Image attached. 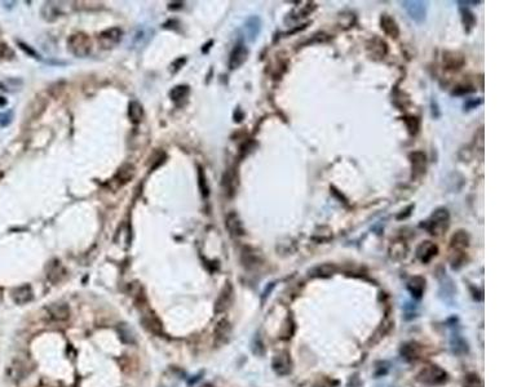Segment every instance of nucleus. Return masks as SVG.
Returning <instances> with one entry per match:
<instances>
[{
  "instance_id": "obj_1",
  "label": "nucleus",
  "mask_w": 517,
  "mask_h": 387,
  "mask_svg": "<svg viewBox=\"0 0 517 387\" xmlns=\"http://www.w3.org/2000/svg\"><path fill=\"white\" fill-rule=\"evenodd\" d=\"M68 48L75 57L84 58L92 52V40L86 32H75L68 39Z\"/></svg>"
},
{
  "instance_id": "obj_2",
  "label": "nucleus",
  "mask_w": 517,
  "mask_h": 387,
  "mask_svg": "<svg viewBox=\"0 0 517 387\" xmlns=\"http://www.w3.org/2000/svg\"><path fill=\"white\" fill-rule=\"evenodd\" d=\"M450 222V214L449 210L446 208H437L434 212L431 214V217L428 218V221H426L424 223H422L423 227H426L428 231L432 234V235H439L442 234L443 230L447 229Z\"/></svg>"
},
{
  "instance_id": "obj_3",
  "label": "nucleus",
  "mask_w": 517,
  "mask_h": 387,
  "mask_svg": "<svg viewBox=\"0 0 517 387\" xmlns=\"http://www.w3.org/2000/svg\"><path fill=\"white\" fill-rule=\"evenodd\" d=\"M417 380L420 384L428 385V386H438V385L445 384L446 380H447V373L438 365L431 364L424 367L418 373Z\"/></svg>"
},
{
  "instance_id": "obj_4",
  "label": "nucleus",
  "mask_w": 517,
  "mask_h": 387,
  "mask_svg": "<svg viewBox=\"0 0 517 387\" xmlns=\"http://www.w3.org/2000/svg\"><path fill=\"white\" fill-rule=\"evenodd\" d=\"M122 36L123 31L120 27H110V29L103 30V31L98 34L97 42H98V44H100L102 49H110L119 44L120 40H122Z\"/></svg>"
},
{
  "instance_id": "obj_5",
  "label": "nucleus",
  "mask_w": 517,
  "mask_h": 387,
  "mask_svg": "<svg viewBox=\"0 0 517 387\" xmlns=\"http://www.w3.org/2000/svg\"><path fill=\"white\" fill-rule=\"evenodd\" d=\"M406 12L409 16L418 23H422L426 19L427 16V3L426 1H418V0H411V1H402Z\"/></svg>"
},
{
  "instance_id": "obj_6",
  "label": "nucleus",
  "mask_w": 517,
  "mask_h": 387,
  "mask_svg": "<svg viewBox=\"0 0 517 387\" xmlns=\"http://www.w3.org/2000/svg\"><path fill=\"white\" fill-rule=\"evenodd\" d=\"M153 36V30L148 26H140L139 29L136 30L135 34L131 39V48L133 49H141L144 48Z\"/></svg>"
},
{
  "instance_id": "obj_7",
  "label": "nucleus",
  "mask_w": 517,
  "mask_h": 387,
  "mask_svg": "<svg viewBox=\"0 0 517 387\" xmlns=\"http://www.w3.org/2000/svg\"><path fill=\"white\" fill-rule=\"evenodd\" d=\"M438 253V247L432 242H422L417 248V257L423 263H428L433 257H436Z\"/></svg>"
},
{
  "instance_id": "obj_8",
  "label": "nucleus",
  "mask_w": 517,
  "mask_h": 387,
  "mask_svg": "<svg viewBox=\"0 0 517 387\" xmlns=\"http://www.w3.org/2000/svg\"><path fill=\"white\" fill-rule=\"evenodd\" d=\"M249 57V49L246 48L245 44H237L230 53L229 67L230 70H236L241 67Z\"/></svg>"
},
{
  "instance_id": "obj_9",
  "label": "nucleus",
  "mask_w": 517,
  "mask_h": 387,
  "mask_svg": "<svg viewBox=\"0 0 517 387\" xmlns=\"http://www.w3.org/2000/svg\"><path fill=\"white\" fill-rule=\"evenodd\" d=\"M233 301V287L230 283H226L225 287L223 288L221 293L217 297L216 303H215V313L221 314L224 313Z\"/></svg>"
},
{
  "instance_id": "obj_10",
  "label": "nucleus",
  "mask_w": 517,
  "mask_h": 387,
  "mask_svg": "<svg viewBox=\"0 0 517 387\" xmlns=\"http://www.w3.org/2000/svg\"><path fill=\"white\" fill-rule=\"evenodd\" d=\"M47 313L55 322H66L70 318V309L65 303H51L47 307Z\"/></svg>"
},
{
  "instance_id": "obj_11",
  "label": "nucleus",
  "mask_w": 517,
  "mask_h": 387,
  "mask_svg": "<svg viewBox=\"0 0 517 387\" xmlns=\"http://www.w3.org/2000/svg\"><path fill=\"white\" fill-rule=\"evenodd\" d=\"M271 365H273V369H274L275 373L279 374V376H286V374H288L291 372V365H292L290 355H288L287 352H282V354L275 355Z\"/></svg>"
},
{
  "instance_id": "obj_12",
  "label": "nucleus",
  "mask_w": 517,
  "mask_h": 387,
  "mask_svg": "<svg viewBox=\"0 0 517 387\" xmlns=\"http://www.w3.org/2000/svg\"><path fill=\"white\" fill-rule=\"evenodd\" d=\"M367 51L374 58H384L388 53L387 43L383 39L375 36L367 42Z\"/></svg>"
},
{
  "instance_id": "obj_13",
  "label": "nucleus",
  "mask_w": 517,
  "mask_h": 387,
  "mask_svg": "<svg viewBox=\"0 0 517 387\" xmlns=\"http://www.w3.org/2000/svg\"><path fill=\"white\" fill-rule=\"evenodd\" d=\"M230 333H232L230 322L226 319L220 320L216 324V326H215V343L217 346L226 343L230 337Z\"/></svg>"
},
{
  "instance_id": "obj_14",
  "label": "nucleus",
  "mask_w": 517,
  "mask_h": 387,
  "mask_svg": "<svg viewBox=\"0 0 517 387\" xmlns=\"http://www.w3.org/2000/svg\"><path fill=\"white\" fill-rule=\"evenodd\" d=\"M245 31L250 42H255L261 31V19L258 16H251L245 22Z\"/></svg>"
},
{
  "instance_id": "obj_15",
  "label": "nucleus",
  "mask_w": 517,
  "mask_h": 387,
  "mask_svg": "<svg viewBox=\"0 0 517 387\" xmlns=\"http://www.w3.org/2000/svg\"><path fill=\"white\" fill-rule=\"evenodd\" d=\"M225 226L232 236L245 235V227H243V223H242V221L239 219V217L237 216L236 213H229V214L226 216Z\"/></svg>"
},
{
  "instance_id": "obj_16",
  "label": "nucleus",
  "mask_w": 517,
  "mask_h": 387,
  "mask_svg": "<svg viewBox=\"0 0 517 387\" xmlns=\"http://www.w3.org/2000/svg\"><path fill=\"white\" fill-rule=\"evenodd\" d=\"M410 161L413 165V176L419 177L426 172L427 156L423 151H414L410 154Z\"/></svg>"
},
{
  "instance_id": "obj_17",
  "label": "nucleus",
  "mask_w": 517,
  "mask_h": 387,
  "mask_svg": "<svg viewBox=\"0 0 517 387\" xmlns=\"http://www.w3.org/2000/svg\"><path fill=\"white\" fill-rule=\"evenodd\" d=\"M32 297H34V293H32V289L29 284L21 285V287L13 289L12 292V298L17 305H26L32 300Z\"/></svg>"
},
{
  "instance_id": "obj_18",
  "label": "nucleus",
  "mask_w": 517,
  "mask_h": 387,
  "mask_svg": "<svg viewBox=\"0 0 517 387\" xmlns=\"http://www.w3.org/2000/svg\"><path fill=\"white\" fill-rule=\"evenodd\" d=\"M380 25L383 31L387 34L388 36H391L393 39H397L400 36V27H398L396 19L393 18L389 14H383L380 18Z\"/></svg>"
},
{
  "instance_id": "obj_19",
  "label": "nucleus",
  "mask_w": 517,
  "mask_h": 387,
  "mask_svg": "<svg viewBox=\"0 0 517 387\" xmlns=\"http://www.w3.org/2000/svg\"><path fill=\"white\" fill-rule=\"evenodd\" d=\"M142 322L146 329L155 334H162L163 333V324L159 320V318L154 313H146L142 316Z\"/></svg>"
},
{
  "instance_id": "obj_20",
  "label": "nucleus",
  "mask_w": 517,
  "mask_h": 387,
  "mask_svg": "<svg viewBox=\"0 0 517 387\" xmlns=\"http://www.w3.org/2000/svg\"><path fill=\"white\" fill-rule=\"evenodd\" d=\"M407 289L410 290L411 296L415 297V298H420L423 296L424 289H426V280L422 276L411 277L407 283Z\"/></svg>"
},
{
  "instance_id": "obj_21",
  "label": "nucleus",
  "mask_w": 517,
  "mask_h": 387,
  "mask_svg": "<svg viewBox=\"0 0 517 387\" xmlns=\"http://www.w3.org/2000/svg\"><path fill=\"white\" fill-rule=\"evenodd\" d=\"M401 354H402V358H405L406 360H417V359L420 358L422 347H420L418 343H415V342H409V343H405V345L402 346Z\"/></svg>"
},
{
  "instance_id": "obj_22",
  "label": "nucleus",
  "mask_w": 517,
  "mask_h": 387,
  "mask_svg": "<svg viewBox=\"0 0 517 387\" xmlns=\"http://www.w3.org/2000/svg\"><path fill=\"white\" fill-rule=\"evenodd\" d=\"M443 62L447 66V68L459 70L464 64V57L458 52H446L443 55Z\"/></svg>"
},
{
  "instance_id": "obj_23",
  "label": "nucleus",
  "mask_w": 517,
  "mask_h": 387,
  "mask_svg": "<svg viewBox=\"0 0 517 387\" xmlns=\"http://www.w3.org/2000/svg\"><path fill=\"white\" fill-rule=\"evenodd\" d=\"M136 169L132 164H124L123 167L119 168L118 173L115 174V180L119 182L120 185L127 184L128 181L132 180L135 177Z\"/></svg>"
},
{
  "instance_id": "obj_24",
  "label": "nucleus",
  "mask_w": 517,
  "mask_h": 387,
  "mask_svg": "<svg viewBox=\"0 0 517 387\" xmlns=\"http://www.w3.org/2000/svg\"><path fill=\"white\" fill-rule=\"evenodd\" d=\"M128 116H129V120H131L133 124H140L142 120V118H144V110H142L141 103H139L137 101H132V102H129Z\"/></svg>"
},
{
  "instance_id": "obj_25",
  "label": "nucleus",
  "mask_w": 517,
  "mask_h": 387,
  "mask_svg": "<svg viewBox=\"0 0 517 387\" xmlns=\"http://www.w3.org/2000/svg\"><path fill=\"white\" fill-rule=\"evenodd\" d=\"M190 93V88L187 85H176V87L172 88V90L170 92V97L174 103H180L182 101H185Z\"/></svg>"
},
{
  "instance_id": "obj_26",
  "label": "nucleus",
  "mask_w": 517,
  "mask_h": 387,
  "mask_svg": "<svg viewBox=\"0 0 517 387\" xmlns=\"http://www.w3.org/2000/svg\"><path fill=\"white\" fill-rule=\"evenodd\" d=\"M335 271H336V267L334 266V264L326 263V264H322V266H317V267H314L313 270L310 271V275H312V276L326 277V276H331Z\"/></svg>"
},
{
  "instance_id": "obj_27",
  "label": "nucleus",
  "mask_w": 517,
  "mask_h": 387,
  "mask_svg": "<svg viewBox=\"0 0 517 387\" xmlns=\"http://www.w3.org/2000/svg\"><path fill=\"white\" fill-rule=\"evenodd\" d=\"M223 185L225 187L226 194L229 196H233V194L236 193V177L233 172H226L225 176L223 177Z\"/></svg>"
},
{
  "instance_id": "obj_28",
  "label": "nucleus",
  "mask_w": 517,
  "mask_h": 387,
  "mask_svg": "<svg viewBox=\"0 0 517 387\" xmlns=\"http://www.w3.org/2000/svg\"><path fill=\"white\" fill-rule=\"evenodd\" d=\"M198 185H199V190L200 194H202V196H208L210 189H208V184H207L206 173H204V169L202 167H198Z\"/></svg>"
},
{
  "instance_id": "obj_29",
  "label": "nucleus",
  "mask_w": 517,
  "mask_h": 387,
  "mask_svg": "<svg viewBox=\"0 0 517 387\" xmlns=\"http://www.w3.org/2000/svg\"><path fill=\"white\" fill-rule=\"evenodd\" d=\"M406 252L407 248L404 243H393L391 247V256L396 259H401V258L406 257Z\"/></svg>"
},
{
  "instance_id": "obj_30",
  "label": "nucleus",
  "mask_w": 517,
  "mask_h": 387,
  "mask_svg": "<svg viewBox=\"0 0 517 387\" xmlns=\"http://www.w3.org/2000/svg\"><path fill=\"white\" fill-rule=\"evenodd\" d=\"M463 387H484L480 376L476 373H469L464 377Z\"/></svg>"
},
{
  "instance_id": "obj_31",
  "label": "nucleus",
  "mask_w": 517,
  "mask_h": 387,
  "mask_svg": "<svg viewBox=\"0 0 517 387\" xmlns=\"http://www.w3.org/2000/svg\"><path fill=\"white\" fill-rule=\"evenodd\" d=\"M462 18L463 23H464L467 32H469L472 30V27L476 25V17L475 14L468 9H462Z\"/></svg>"
},
{
  "instance_id": "obj_32",
  "label": "nucleus",
  "mask_w": 517,
  "mask_h": 387,
  "mask_svg": "<svg viewBox=\"0 0 517 387\" xmlns=\"http://www.w3.org/2000/svg\"><path fill=\"white\" fill-rule=\"evenodd\" d=\"M14 57V52L5 43H0V58L1 60H12Z\"/></svg>"
},
{
  "instance_id": "obj_33",
  "label": "nucleus",
  "mask_w": 517,
  "mask_h": 387,
  "mask_svg": "<svg viewBox=\"0 0 517 387\" xmlns=\"http://www.w3.org/2000/svg\"><path fill=\"white\" fill-rule=\"evenodd\" d=\"M13 119V113L12 111H6V113H0V126L6 127L9 126L10 122Z\"/></svg>"
},
{
  "instance_id": "obj_34",
  "label": "nucleus",
  "mask_w": 517,
  "mask_h": 387,
  "mask_svg": "<svg viewBox=\"0 0 517 387\" xmlns=\"http://www.w3.org/2000/svg\"><path fill=\"white\" fill-rule=\"evenodd\" d=\"M409 122H411V124H409V123H406L407 124V128H409V130H410L411 134H417L418 132V129H419V122H418L417 118H409Z\"/></svg>"
},
{
  "instance_id": "obj_35",
  "label": "nucleus",
  "mask_w": 517,
  "mask_h": 387,
  "mask_svg": "<svg viewBox=\"0 0 517 387\" xmlns=\"http://www.w3.org/2000/svg\"><path fill=\"white\" fill-rule=\"evenodd\" d=\"M475 92V89L472 87H456L455 89L452 90V94L454 96H463V94H468Z\"/></svg>"
},
{
  "instance_id": "obj_36",
  "label": "nucleus",
  "mask_w": 517,
  "mask_h": 387,
  "mask_svg": "<svg viewBox=\"0 0 517 387\" xmlns=\"http://www.w3.org/2000/svg\"><path fill=\"white\" fill-rule=\"evenodd\" d=\"M18 45H19V48L22 49V51H25L26 53H27V55L32 56V57H34V58H39V55H38V53H36V52L34 51V49L30 48L29 45L23 44V43H18Z\"/></svg>"
},
{
  "instance_id": "obj_37",
  "label": "nucleus",
  "mask_w": 517,
  "mask_h": 387,
  "mask_svg": "<svg viewBox=\"0 0 517 387\" xmlns=\"http://www.w3.org/2000/svg\"><path fill=\"white\" fill-rule=\"evenodd\" d=\"M1 98H3V97H0V106H4L6 103V100H1Z\"/></svg>"
},
{
  "instance_id": "obj_38",
  "label": "nucleus",
  "mask_w": 517,
  "mask_h": 387,
  "mask_svg": "<svg viewBox=\"0 0 517 387\" xmlns=\"http://www.w3.org/2000/svg\"><path fill=\"white\" fill-rule=\"evenodd\" d=\"M200 387H213V386L211 384H204V385H202Z\"/></svg>"
},
{
  "instance_id": "obj_39",
  "label": "nucleus",
  "mask_w": 517,
  "mask_h": 387,
  "mask_svg": "<svg viewBox=\"0 0 517 387\" xmlns=\"http://www.w3.org/2000/svg\"><path fill=\"white\" fill-rule=\"evenodd\" d=\"M314 387H327V386H323V385H321V386H314Z\"/></svg>"
},
{
  "instance_id": "obj_40",
  "label": "nucleus",
  "mask_w": 517,
  "mask_h": 387,
  "mask_svg": "<svg viewBox=\"0 0 517 387\" xmlns=\"http://www.w3.org/2000/svg\"><path fill=\"white\" fill-rule=\"evenodd\" d=\"M0 177H1V173H0Z\"/></svg>"
}]
</instances>
